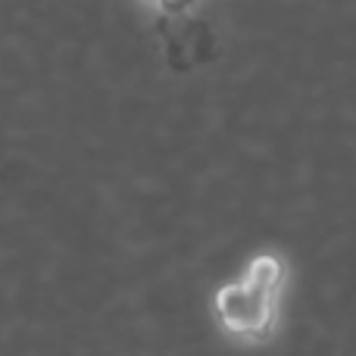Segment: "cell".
Wrapping results in <instances>:
<instances>
[{
  "instance_id": "6da1fadb",
  "label": "cell",
  "mask_w": 356,
  "mask_h": 356,
  "mask_svg": "<svg viewBox=\"0 0 356 356\" xmlns=\"http://www.w3.org/2000/svg\"><path fill=\"white\" fill-rule=\"evenodd\" d=\"M272 297L266 291H257L253 284L238 282V284H225L216 297V309L219 319L228 332L234 334H257L266 332L272 322Z\"/></svg>"
},
{
  "instance_id": "7a4b0ae2",
  "label": "cell",
  "mask_w": 356,
  "mask_h": 356,
  "mask_svg": "<svg viewBox=\"0 0 356 356\" xmlns=\"http://www.w3.org/2000/svg\"><path fill=\"white\" fill-rule=\"evenodd\" d=\"M247 284H253L257 291H266V294H275L278 291V282H282V263L275 257H257L247 269Z\"/></svg>"
},
{
  "instance_id": "3957f363",
  "label": "cell",
  "mask_w": 356,
  "mask_h": 356,
  "mask_svg": "<svg viewBox=\"0 0 356 356\" xmlns=\"http://www.w3.org/2000/svg\"><path fill=\"white\" fill-rule=\"evenodd\" d=\"M144 6H163V0H141Z\"/></svg>"
}]
</instances>
